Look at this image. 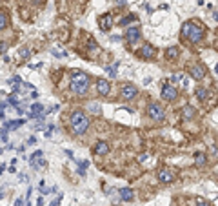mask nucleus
<instances>
[{"instance_id": "obj_1", "label": "nucleus", "mask_w": 218, "mask_h": 206, "mask_svg": "<svg viewBox=\"0 0 218 206\" xmlns=\"http://www.w3.org/2000/svg\"><path fill=\"white\" fill-rule=\"evenodd\" d=\"M89 88V75L84 71H75L71 77V89L77 95H85Z\"/></svg>"}, {"instance_id": "obj_2", "label": "nucleus", "mask_w": 218, "mask_h": 206, "mask_svg": "<svg viewBox=\"0 0 218 206\" xmlns=\"http://www.w3.org/2000/svg\"><path fill=\"white\" fill-rule=\"evenodd\" d=\"M71 128H73V133L75 135H82V133H85V130L89 128V119H87V115L84 113V111H73L71 113Z\"/></svg>"}, {"instance_id": "obj_3", "label": "nucleus", "mask_w": 218, "mask_h": 206, "mask_svg": "<svg viewBox=\"0 0 218 206\" xmlns=\"http://www.w3.org/2000/svg\"><path fill=\"white\" fill-rule=\"evenodd\" d=\"M147 115L151 117V119H155V121H164L165 119V111H164V108L158 106V104H149V108H147Z\"/></svg>"}, {"instance_id": "obj_4", "label": "nucleus", "mask_w": 218, "mask_h": 206, "mask_svg": "<svg viewBox=\"0 0 218 206\" xmlns=\"http://www.w3.org/2000/svg\"><path fill=\"white\" fill-rule=\"evenodd\" d=\"M176 97H178V89L175 86H171V84H164V88H162V99L164 101H175Z\"/></svg>"}, {"instance_id": "obj_5", "label": "nucleus", "mask_w": 218, "mask_h": 206, "mask_svg": "<svg viewBox=\"0 0 218 206\" xmlns=\"http://www.w3.org/2000/svg\"><path fill=\"white\" fill-rule=\"evenodd\" d=\"M187 39L193 42V44H198V42H202V39H204V29H202L200 26H195V24H193V29H191V33H189V37H187Z\"/></svg>"}, {"instance_id": "obj_6", "label": "nucleus", "mask_w": 218, "mask_h": 206, "mask_svg": "<svg viewBox=\"0 0 218 206\" xmlns=\"http://www.w3.org/2000/svg\"><path fill=\"white\" fill-rule=\"evenodd\" d=\"M138 55L144 59V60H151V59L155 57V47H153L151 44H144L142 49L138 51Z\"/></svg>"}, {"instance_id": "obj_7", "label": "nucleus", "mask_w": 218, "mask_h": 206, "mask_svg": "<svg viewBox=\"0 0 218 206\" xmlns=\"http://www.w3.org/2000/svg\"><path fill=\"white\" fill-rule=\"evenodd\" d=\"M137 93H138V89H137L133 84H125V86L122 88V99H124V101H129V99H133Z\"/></svg>"}, {"instance_id": "obj_8", "label": "nucleus", "mask_w": 218, "mask_h": 206, "mask_svg": "<svg viewBox=\"0 0 218 206\" xmlns=\"http://www.w3.org/2000/svg\"><path fill=\"white\" fill-rule=\"evenodd\" d=\"M189 73H191V77H193V79H196V80H202V79L205 77V69H204V66H202V64H195V66H191Z\"/></svg>"}, {"instance_id": "obj_9", "label": "nucleus", "mask_w": 218, "mask_h": 206, "mask_svg": "<svg viewBox=\"0 0 218 206\" xmlns=\"http://www.w3.org/2000/svg\"><path fill=\"white\" fill-rule=\"evenodd\" d=\"M125 39L129 44H137L140 39V29L138 27H129L127 31H125Z\"/></svg>"}, {"instance_id": "obj_10", "label": "nucleus", "mask_w": 218, "mask_h": 206, "mask_svg": "<svg viewBox=\"0 0 218 206\" xmlns=\"http://www.w3.org/2000/svg\"><path fill=\"white\" fill-rule=\"evenodd\" d=\"M97 89H98L100 95H107L109 89H111V86H109V82H107L105 79H98V80H97Z\"/></svg>"}, {"instance_id": "obj_11", "label": "nucleus", "mask_w": 218, "mask_h": 206, "mask_svg": "<svg viewBox=\"0 0 218 206\" xmlns=\"http://www.w3.org/2000/svg\"><path fill=\"white\" fill-rule=\"evenodd\" d=\"M98 24L100 27H102V31H109L111 29V24H113V20H111V17L109 15H102L98 19Z\"/></svg>"}, {"instance_id": "obj_12", "label": "nucleus", "mask_w": 218, "mask_h": 206, "mask_svg": "<svg viewBox=\"0 0 218 206\" xmlns=\"http://www.w3.org/2000/svg\"><path fill=\"white\" fill-rule=\"evenodd\" d=\"M107 151H109V144H107V142L98 141V142L95 144V153H97V155H105Z\"/></svg>"}, {"instance_id": "obj_13", "label": "nucleus", "mask_w": 218, "mask_h": 206, "mask_svg": "<svg viewBox=\"0 0 218 206\" xmlns=\"http://www.w3.org/2000/svg\"><path fill=\"white\" fill-rule=\"evenodd\" d=\"M158 179H160V183H171L175 177H173V171H169V170H160Z\"/></svg>"}, {"instance_id": "obj_14", "label": "nucleus", "mask_w": 218, "mask_h": 206, "mask_svg": "<svg viewBox=\"0 0 218 206\" xmlns=\"http://www.w3.org/2000/svg\"><path fill=\"white\" fill-rule=\"evenodd\" d=\"M178 55H180L178 46H171V47H167V51H165V57H167L169 60H176Z\"/></svg>"}, {"instance_id": "obj_15", "label": "nucleus", "mask_w": 218, "mask_h": 206, "mask_svg": "<svg viewBox=\"0 0 218 206\" xmlns=\"http://www.w3.org/2000/svg\"><path fill=\"white\" fill-rule=\"evenodd\" d=\"M182 115H184V119H193L196 115V109L193 106H184L182 108Z\"/></svg>"}, {"instance_id": "obj_16", "label": "nucleus", "mask_w": 218, "mask_h": 206, "mask_svg": "<svg viewBox=\"0 0 218 206\" xmlns=\"http://www.w3.org/2000/svg\"><path fill=\"white\" fill-rule=\"evenodd\" d=\"M120 197H122L124 201H133L135 195H133V192H131L129 188H122V190H120Z\"/></svg>"}, {"instance_id": "obj_17", "label": "nucleus", "mask_w": 218, "mask_h": 206, "mask_svg": "<svg viewBox=\"0 0 218 206\" xmlns=\"http://www.w3.org/2000/svg\"><path fill=\"white\" fill-rule=\"evenodd\" d=\"M191 29H193V22H184L182 24V37H189Z\"/></svg>"}, {"instance_id": "obj_18", "label": "nucleus", "mask_w": 218, "mask_h": 206, "mask_svg": "<svg viewBox=\"0 0 218 206\" xmlns=\"http://www.w3.org/2000/svg\"><path fill=\"white\" fill-rule=\"evenodd\" d=\"M137 19H138V17H137V15H133V13H131V15H127V17H125V19H120V26H127V24H129V22H133V20H137Z\"/></svg>"}, {"instance_id": "obj_19", "label": "nucleus", "mask_w": 218, "mask_h": 206, "mask_svg": "<svg viewBox=\"0 0 218 206\" xmlns=\"http://www.w3.org/2000/svg\"><path fill=\"white\" fill-rule=\"evenodd\" d=\"M195 161H196V164L204 166L205 163H207V157H205L204 153H195Z\"/></svg>"}, {"instance_id": "obj_20", "label": "nucleus", "mask_w": 218, "mask_h": 206, "mask_svg": "<svg viewBox=\"0 0 218 206\" xmlns=\"http://www.w3.org/2000/svg\"><path fill=\"white\" fill-rule=\"evenodd\" d=\"M117 68H118V62H115V66H105V71L109 73V77H117Z\"/></svg>"}, {"instance_id": "obj_21", "label": "nucleus", "mask_w": 218, "mask_h": 206, "mask_svg": "<svg viewBox=\"0 0 218 206\" xmlns=\"http://www.w3.org/2000/svg\"><path fill=\"white\" fill-rule=\"evenodd\" d=\"M196 97H198V101H205L207 89H205V88H198V89H196Z\"/></svg>"}, {"instance_id": "obj_22", "label": "nucleus", "mask_w": 218, "mask_h": 206, "mask_svg": "<svg viewBox=\"0 0 218 206\" xmlns=\"http://www.w3.org/2000/svg\"><path fill=\"white\" fill-rule=\"evenodd\" d=\"M7 27V15L6 13H0V31Z\"/></svg>"}, {"instance_id": "obj_23", "label": "nucleus", "mask_w": 218, "mask_h": 206, "mask_svg": "<svg viewBox=\"0 0 218 206\" xmlns=\"http://www.w3.org/2000/svg\"><path fill=\"white\" fill-rule=\"evenodd\" d=\"M20 57H22V59H29V49H26V47L20 49Z\"/></svg>"}, {"instance_id": "obj_24", "label": "nucleus", "mask_w": 218, "mask_h": 206, "mask_svg": "<svg viewBox=\"0 0 218 206\" xmlns=\"http://www.w3.org/2000/svg\"><path fill=\"white\" fill-rule=\"evenodd\" d=\"M196 206H209V204H207L202 197H196Z\"/></svg>"}, {"instance_id": "obj_25", "label": "nucleus", "mask_w": 218, "mask_h": 206, "mask_svg": "<svg viewBox=\"0 0 218 206\" xmlns=\"http://www.w3.org/2000/svg\"><path fill=\"white\" fill-rule=\"evenodd\" d=\"M60 201H62V195H58V197H57V199H55V201H53V203H51L49 206H58V204H60Z\"/></svg>"}, {"instance_id": "obj_26", "label": "nucleus", "mask_w": 218, "mask_h": 206, "mask_svg": "<svg viewBox=\"0 0 218 206\" xmlns=\"http://www.w3.org/2000/svg\"><path fill=\"white\" fill-rule=\"evenodd\" d=\"M7 49V42H0V53H4Z\"/></svg>"}, {"instance_id": "obj_27", "label": "nucleus", "mask_w": 218, "mask_h": 206, "mask_svg": "<svg viewBox=\"0 0 218 206\" xmlns=\"http://www.w3.org/2000/svg\"><path fill=\"white\" fill-rule=\"evenodd\" d=\"M20 181H22V183H27V181H29V177H27L26 173H20Z\"/></svg>"}, {"instance_id": "obj_28", "label": "nucleus", "mask_w": 218, "mask_h": 206, "mask_svg": "<svg viewBox=\"0 0 218 206\" xmlns=\"http://www.w3.org/2000/svg\"><path fill=\"white\" fill-rule=\"evenodd\" d=\"M87 47H89V49H97V42L89 40V44H87Z\"/></svg>"}, {"instance_id": "obj_29", "label": "nucleus", "mask_w": 218, "mask_h": 206, "mask_svg": "<svg viewBox=\"0 0 218 206\" xmlns=\"http://www.w3.org/2000/svg\"><path fill=\"white\" fill-rule=\"evenodd\" d=\"M91 111H93V113H100V108L95 106V104H91Z\"/></svg>"}, {"instance_id": "obj_30", "label": "nucleus", "mask_w": 218, "mask_h": 206, "mask_svg": "<svg viewBox=\"0 0 218 206\" xmlns=\"http://www.w3.org/2000/svg\"><path fill=\"white\" fill-rule=\"evenodd\" d=\"M15 206H24V201H22V199H17V201H15Z\"/></svg>"}, {"instance_id": "obj_31", "label": "nucleus", "mask_w": 218, "mask_h": 206, "mask_svg": "<svg viewBox=\"0 0 218 206\" xmlns=\"http://www.w3.org/2000/svg\"><path fill=\"white\" fill-rule=\"evenodd\" d=\"M213 17H215V20H218V13H215V15H213Z\"/></svg>"}, {"instance_id": "obj_32", "label": "nucleus", "mask_w": 218, "mask_h": 206, "mask_svg": "<svg viewBox=\"0 0 218 206\" xmlns=\"http://www.w3.org/2000/svg\"><path fill=\"white\" fill-rule=\"evenodd\" d=\"M215 71H216V73H218V64H216V68H215Z\"/></svg>"}]
</instances>
